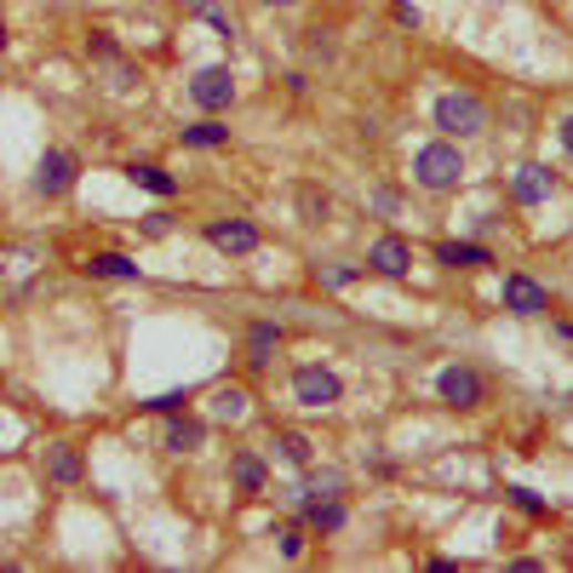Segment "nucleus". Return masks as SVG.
Wrapping results in <instances>:
<instances>
[{
    "instance_id": "obj_1",
    "label": "nucleus",
    "mask_w": 573,
    "mask_h": 573,
    "mask_svg": "<svg viewBox=\"0 0 573 573\" xmlns=\"http://www.w3.org/2000/svg\"><path fill=\"white\" fill-rule=\"evenodd\" d=\"M413 184L430 190V195H448L464 184V155L453 139H436V144H419L413 150Z\"/></svg>"
},
{
    "instance_id": "obj_2",
    "label": "nucleus",
    "mask_w": 573,
    "mask_h": 573,
    "mask_svg": "<svg viewBox=\"0 0 573 573\" xmlns=\"http://www.w3.org/2000/svg\"><path fill=\"white\" fill-rule=\"evenodd\" d=\"M430 121H436L442 139L464 144V139H477V132H488V104H482L477 92H442L430 104Z\"/></svg>"
},
{
    "instance_id": "obj_3",
    "label": "nucleus",
    "mask_w": 573,
    "mask_h": 573,
    "mask_svg": "<svg viewBox=\"0 0 573 573\" xmlns=\"http://www.w3.org/2000/svg\"><path fill=\"white\" fill-rule=\"evenodd\" d=\"M293 396L321 413V408H332V401H345V379L332 374V367H298V374H293Z\"/></svg>"
},
{
    "instance_id": "obj_4",
    "label": "nucleus",
    "mask_w": 573,
    "mask_h": 573,
    "mask_svg": "<svg viewBox=\"0 0 573 573\" xmlns=\"http://www.w3.org/2000/svg\"><path fill=\"white\" fill-rule=\"evenodd\" d=\"M190 98H195V104L207 110V115L229 110V104H235V75H229V63H207V70H195Z\"/></svg>"
},
{
    "instance_id": "obj_5",
    "label": "nucleus",
    "mask_w": 573,
    "mask_h": 573,
    "mask_svg": "<svg viewBox=\"0 0 573 573\" xmlns=\"http://www.w3.org/2000/svg\"><path fill=\"white\" fill-rule=\"evenodd\" d=\"M436 396H442L448 408H482L488 385H482L477 367H442V374H436Z\"/></svg>"
},
{
    "instance_id": "obj_6",
    "label": "nucleus",
    "mask_w": 573,
    "mask_h": 573,
    "mask_svg": "<svg viewBox=\"0 0 573 573\" xmlns=\"http://www.w3.org/2000/svg\"><path fill=\"white\" fill-rule=\"evenodd\" d=\"M367 269H374V276H385V282H401L413 269V247L401 242V235H379L374 247H367Z\"/></svg>"
},
{
    "instance_id": "obj_7",
    "label": "nucleus",
    "mask_w": 573,
    "mask_h": 573,
    "mask_svg": "<svg viewBox=\"0 0 573 573\" xmlns=\"http://www.w3.org/2000/svg\"><path fill=\"white\" fill-rule=\"evenodd\" d=\"M551 195H556V173H551V166H539V161L516 166V178H511V201H516V207H539V201H551Z\"/></svg>"
},
{
    "instance_id": "obj_8",
    "label": "nucleus",
    "mask_w": 573,
    "mask_h": 573,
    "mask_svg": "<svg viewBox=\"0 0 573 573\" xmlns=\"http://www.w3.org/2000/svg\"><path fill=\"white\" fill-rule=\"evenodd\" d=\"M70 184H75V155L70 150H47L41 166H35V190L41 195H63Z\"/></svg>"
},
{
    "instance_id": "obj_9",
    "label": "nucleus",
    "mask_w": 573,
    "mask_h": 573,
    "mask_svg": "<svg viewBox=\"0 0 573 573\" xmlns=\"http://www.w3.org/2000/svg\"><path fill=\"white\" fill-rule=\"evenodd\" d=\"M207 242L218 253H258V229L247 218H218V224H207Z\"/></svg>"
},
{
    "instance_id": "obj_10",
    "label": "nucleus",
    "mask_w": 573,
    "mask_h": 573,
    "mask_svg": "<svg viewBox=\"0 0 573 573\" xmlns=\"http://www.w3.org/2000/svg\"><path fill=\"white\" fill-rule=\"evenodd\" d=\"M504 310H511V316H539V310H545V287H539L533 276H504Z\"/></svg>"
},
{
    "instance_id": "obj_11",
    "label": "nucleus",
    "mask_w": 573,
    "mask_h": 573,
    "mask_svg": "<svg viewBox=\"0 0 573 573\" xmlns=\"http://www.w3.org/2000/svg\"><path fill=\"white\" fill-rule=\"evenodd\" d=\"M436 264H448V269H482V264H493V253L482 242H442V247H436Z\"/></svg>"
},
{
    "instance_id": "obj_12",
    "label": "nucleus",
    "mask_w": 573,
    "mask_h": 573,
    "mask_svg": "<svg viewBox=\"0 0 573 573\" xmlns=\"http://www.w3.org/2000/svg\"><path fill=\"white\" fill-rule=\"evenodd\" d=\"M126 178H132V184H144V190H150V195H161V201H166V195H178V178L166 173V166H155V161H132V166H126Z\"/></svg>"
},
{
    "instance_id": "obj_13",
    "label": "nucleus",
    "mask_w": 573,
    "mask_h": 573,
    "mask_svg": "<svg viewBox=\"0 0 573 573\" xmlns=\"http://www.w3.org/2000/svg\"><path fill=\"white\" fill-rule=\"evenodd\" d=\"M345 499H305V522L316 528V533H339L345 528Z\"/></svg>"
},
{
    "instance_id": "obj_14",
    "label": "nucleus",
    "mask_w": 573,
    "mask_h": 573,
    "mask_svg": "<svg viewBox=\"0 0 573 573\" xmlns=\"http://www.w3.org/2000/svg\"><path fill=\"white\" fill-rule=\"evenodd\" d=\"M201 442H207V424H201V419H178V413H173V424H166V448H173V453H195Z\"/></svg>"
},
{
    "instance_id": "obj_15",
    "label": "nucleus",
    "mask_w": 573,
    "mask_h": 573,
    "mask_svg": "<svg viewBox=\"0 0 573 573\" xmlns=\"http://www.w3.org/2000/svg\"><path fill=\"white\" fill-rule=\"evenodd\" d=\"M298 499H345V470H310L298 482Z\"/></svg>"
},
{
    "instance_id": "obj_16",
    "label": "nucleus",
    "mask_w": 573,
    "mask_h": 573,
    "mask_svg": "<svg viewBox=\"0 0 573 573\" xmlns=\"http://www.w3.org/2000/svg\"><path fill=\"white\" fill-rule=\"evenodd\" d=\"M86 269H92V276H104V282H139V264L121 258V253H98Z\"/></svg>"
},
{
    "instance_id": "obj_17",
    "label": "nucleus",
    "mask_w": 573,
    "mask_h": 573,
    "mask_svg": "<svg viewBox=\"0 0 573 573\" xmlns=\"http://www.w3.org/2000/svg\"><path fill=\"white\" fill-rule=\"evenodd\" d=\"M184 144H190V150H224V144H229V126L195 121V126H184Z\"/></svg>"
},
{
    "instance_id": "obj_18",
    "label": "nucleus",
    "mask_w": 573,
    "mask_h": 573,
    "mask_svg": "<svg viewBox=\"0 0 573 573\" xmlns=\"http://www.w3.org/2000/svg\"><path fill=\"white\" fill-rule=\"evenodd\" d=\"M229 477H235V488H242V493H258L264 488V459L258 453H235Z\"/></svg>"
},
{
    "instance_id": "obj_19",
    "label": "nucleus",
    "mask_w": 573,
    "mask_h": 573,
    "mask_svg": "<svg viewBox=\"0 0 573 573\" xmlns=\"http://www.w3.org/2000/svg\"><path fill=\"white\" fill-rule=\"evenodd\" d=\"M276 345H282V327H276V321H258V327L247 332V350H253L247 361H258V367H264V361H269V350H276Z\"/></svg>"
},
{
    "instance_id": "obj_20",
    "label": "nucleus",
    "mask_w": 573,
    "mask_h": 573,
    "mask_svg": "<svg viewBox=\"0 0 573 573\" xmlns=\"http://www.w3.org/2000/svg\"><path fill=\"white\" fill-rule=\"evenodd\" d=\"M276 453H282L287 464H310V436H305V430H282V436H276Z\"/></svg>"
},
{
    "instance_id": "obj_21",
    "label": "nucleus",
    "mask_w": 573,
    "mask_h": 573,
    "mask_svg": "<svg viewBox=\"0 0 573 573\" xmlns=\"http://www.w3.org/2000/svg\"><path fill=\"white\" fill-rule=\"evenodd\" d=\"M213 419H224V424L247 419V390H218L213 396Z\"/></svg>"
},
{
    "instance_id": "obj_22",
    "label": "nucleus",
    "mask_w": 573,
    "mask_h": 573,
    "mask_svg": "<svg viewBox=\"0 0 573 573\" xmlns=\"http://www.w3.org/2000/svg\"><path fill=\"white\" fill-rule=\"evenodd\" d=\"M47 470H52V482H81V453L75 448H52Z\"/></svg>"
},
{
    "instance_id": "obj_23",
    "label": "nucleus",
    "mask_w": 573,
    "mask_h": 573,
    "mask_svg": "<svg viewBox=\"0 0 573 573\" xmlns=\"http://www.w3.org/2000/svg\"><path fill=\"white\" fill-rule=\"evenodd\" d=\"M190 12H195V18H207V23H218V35H235V23H229V12L218 7V0H195Z\"/></svg>"
},
{
    "instance_id": "obj_24",
    "label": "nucleus",
    "mask_w": 573,
    "mask_h": 573,
    "mask_svg": "<svg viewBox=\"0 0 573 573\" xmlns=\"http://www.w3.org/2000/svg\"><path fill=\"white\" fill-rule=\"evenodd\" d=\"M298 207H305V218H310V224H321V218H327V207H332V201H327L321 190H298Z\"/></svg>"
},
{
    "instance_id": "obj_25",
    "label": "nucleus",
    "mask_w": 573,
    "mask_h": 573,
    "mask_svg": "<svg viewBox=\"0 0 573 573\" xmlns=\"http://www.w3.org/2000/svg\"><path fill=\"white\" fill-rule=\"evenodd\" d=\"M144 408H150V413H184V408H190V396H184V390H166V396H150Z\"/></svg>"
},
{
    "instance_id": "obj_26",
    "label": "nucleus",
    "mask_w": 573,
    "mask_h": 573,
    "mask_svg": "<svg viewBox=\"0 0 573 573\" xmlns=\"http://www.w3.org/2000/svg\"><path fill=\"white\" fill-rule=\"evenodd\" d=\"M356 276H361L356 264H327V269H321V287H350Z\"/></svg>"
},
{
    "instance_id": "obj_27",
    "label": "nucleus",
    "mask_w": 573,
    "mask_h": 573,
    "mask_svg": "<svg viewBox=\"0 0 573 573\" xmlns=\"http://www.w3.org/2000/svg\"><path fill=\"white\" fill-rule=\"evenodd\" d=\"M511 504H516V511H528V516H545V499H539L533 488H511Z\"/></svg>"
},
{
    "instance_id": "obj_28",
    "label": "nucleus",
    "mask_w": 573,
    "mask_h": 573,
    "mask_svg": "<svg viewBox=\"0 0 573 573\" xmlns=\"http://www.w3.org/2000/svg\"><path fill=\"white\" fill-rule=\"evenodd\" d=\"M276 539H282V556H298V551H305V528H276Z\"/></svg>"
},
{
    "instance_id": "obj_29",
    "label": "nucleus",
    "mask_w": 573,
    "mask_h": 573,
    "mask_svg": "<svg viewBox=\"0 0 573 573\" xmlns=\"http://www.w3.org/2000/svg\"><path fill=\"white\" fill-rule=\"evenodd\" d=\"M396 23H413L419 29V7H413V0H396Z\"/></svg>"
},
{
    "instance_id": "obj_30",
    "label": "nucleus",
    "mask_w": 573,
    "mask_h": 573,
    "mask_svg": "<svg viewBox=\"0 0 573 573\" xmlns=\"http://www.w3.org/2000/svg\"><path fill=\"white\" fill-rule=\"evenodd\" d=\"M166 229H173V218H166V213H150V218H144V235H166Z\"/></svg>"
},
{
    "instance_id": "obj_31",
    "label": "nucleus",
    "mask_w": 573,
    "mask_h": 573,
    "mask_svg": "<svg viewBox=\"0 0 573 573\" xmlns=\"http://www.w3.org/2000/svg\"><path fill=\"white\" fill-rule=\"evenodd\" d=\"M562 150H567V155H573V115H567V121H562Z\"/></svg>"
},
{
    "instance_id": "obj_32",
    "label": "nucleus",
    "mask_w": 573,
    "mask_h": 573,
    "mask_svg": "<svg viewBox=\"0 0 573 573\" xmlns=\"http://www.w3.org/2000/svg\"><path fill=\"white\" fill-rule=\"evenodd\" d=\"M258 7H298V0H258Z\"/></svg>"
},
{
    "instance_id": "obj_33",
    "label": "nucleus",
    "mask_w": 573,
    "mask_h": 573,
    "mask_svg": "<svg viewBox=\"0 0 573 573\" xmlns=\"http://www.w3.org/2000/svg\"><path fill=\"white\" fill-rule=\"evenodd\" d=\"M0 47H7V23H0Z\"/></svg>"
}]
</instances>
